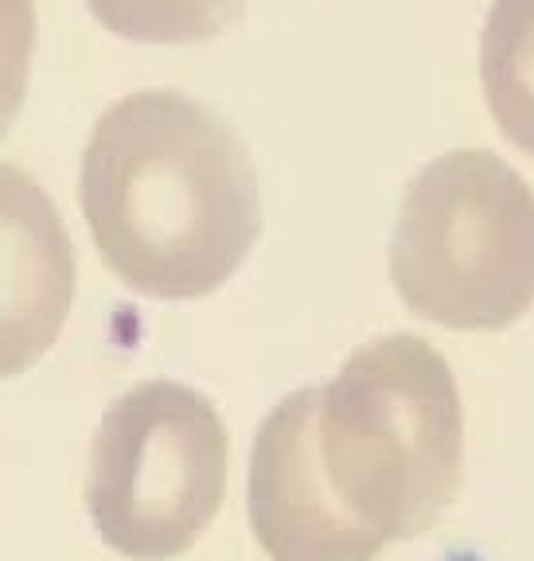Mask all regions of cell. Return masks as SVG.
I'll list each match as a JSON object with an SVG mask.
<instances>
[{
  "instance_id": "cell-1",
  "label": "cell",
  "mask_w": 534,
  "mask_h": 561,
  "mask_svg": "<svg viewBox=\"0 0 534 561\" xmlns=\"http://www.w3.org/2000/svg\"><path fill=\"white\" fill-rule=\"evenodd\" d=\"M79 207L105 270L149 300L219 293L262 234L246 140L172 87L105 105L79 160Z\"/></svg>"
},
{
  "instance_id": "cell-2",
  "label": "cell",
  "mask_w": 534,
  "mask_h": 561,
  "mask_svg": "<svg viewBox=\"0 0 534 561\" xmlns=\"http://www.w3.org/2000/svg\"><path fill=\"white\" fill-rule=\"evenodd\" d=\"M316 456L336 503L378 542L425 535L465 465L453 367L410 332L351 351L316 402Z\"/></svg>"
},
{
  "instance_id": "cell-3",
  "label": "cell",
  "mask_w": 534,
  "mask_h": 561,
  "mask_svg": "<svg viewBox=\"0 0 534 561\" xmlns=\"http://www.w3.org/2000/svg\"><path fill=\"white\" fill-rule=\"evenodd\" d=\"M390 280L413 316L500 332L534 305V187L488 149H453L413 175L390 234Z\"/></svg>"
},
{
  "instance_id": "cell-4",
  "label": "cell",
  "mask_w": 534,
  "mask_h": 561,
  "mask_svg": "<svg viewBox=\"0 0 534 561\" xmlns=\"http://www.w3.org/2000/svg\"><path fill=\"white\" fill-rule=\"evenodd\" d=\"M227 425L207 394L172 378L125 390L90 445L87 507L94 530L129 561H168L219 515Z\"/></svg>"
},
{
  "instance_id": "cell-5",
  "label": "cell",
  "mask_w": 534,
  "mask_h": 561,
  "mask_svg": "<svg viewBox=\"0 0 534 561\" xmlns=\"http://www.w3.org/2000/svg\"><path fill=\"white\" fill-rule=\"evenodd\" d=\"M320 386L293 390L265 413L250 453L246 511L273 561H375L386 542L336 503L316 456Z\"/></svg>"
},
{
  "instance_id": "cell-6",
  "label": "cell",
  "mask_w": 534,
  "mask_h": 561,
  "mask_svg": "<svg viewBox=\"0 0 534 561\" xmlns=\"http://www.w3.org/2000/svg\"><path fill=\"white\" fill-rule=\"evenodd\" d=\"M75 289L79 262L55 199L0 160V378L32 370L59 343Z\"/></svg>"
},
{
  "instance_id": "cell-7",
  "label": "cell",
  "mask_w": 534,
  "mask_h": 561,
  "mask_svg": "<svg viewBox=\"0 0 534 561\" xmlns=\"http://www.w3.org/2000/svg\"><path fill=\"white\" fill-rule=\"evenodd\" d=\"M480 87L496 129L534 160V0H491L480 27Z\"/></svg>"
},
{
  "instance_id": "cell-8",
  "label": "cell",
  "mask_w": 534,
  "mask_h": 561,
  "mask_svg": "<svg viewBox=\"0 0 534 561\" xmlns=\"http://www.w3.org/2000/svg\"><path fill=\"white\" fill-rule=\"evenodd\" d=\"M82 4L110 35L149 47L215 39L246 9V0H82Z\"/></svg>"
},
{
  "instance_id": "cell-9",
  "label": "cell",
  "mask_w": 534,
  "mask_h": 561,
  "mask_svg": "<svg viewBox=\"0 0 534 561\" xmlns=\"http://www.w3.org/2000/svg\"><path fill=\"white\" fill-rule=\"evenodd\" d=\"M35 47H39V9L35 0H0V140L24 114L32 90Z\"/></svg>"
}]
</instances>
